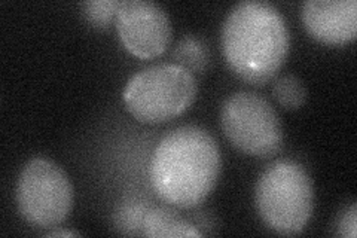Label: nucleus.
I'll return each mask as SVG.
<instances>
[{"label":"nucleus","mask_w":357,"mask_h":238,"mask_svg":"<svg viewBox=\"0 0 357 238\" xmlns=\"http://www.w3.org/2000/svg\"><path fill=\"white\" fill-rule=\"evenodd\" d=\"M220 170V149L213 135L197 126H183L165 134L155 147L149 179L162 201L191 209L213 191Z\"/></svg>","instance_id":"obj_1"},{"label":"nucleus","mask_w":357,"mask_h":238,"mask_svg":"<svg viewBox=\"0 0 357 238\" xmlns=\"http://www.w3.org/2000/svg\"><path fill=\"white\" fill-rule=\"evenodd\" d=\"M220 43L234 75L249 84L264 85L280 70L287 57V22L274 5L244 0L223 21Z\"/></svg>","instance_id":"obj_2"},{"label":"nucleus","mask_w":357,"mask_h":238,"mask_svg":"<svg viewBox=\"0 0 357 238\" xmlns=\"http://www.w3.org/2000/svg\"><path fill=\"white\" fill-rule=\"evenodd\" d=\"M255 204L268 228L282 235L303 232L314 210V186L296 161L278 160L268 165L255 188Z\"/></svg>","instance_id":"obj_3"},{"label":"nucleus","mask_w":357,"mask_h":238,"mask_svg":"<svg viewBox=\"0 0 357 238\" xmlns=\"http://www.w3.org/2000/svg\"><path fill=\"white\" fill-rule=\"evenodd\" d=\"M197 91L192 72L176 63H164L134 75L124 88L122 100L137 121L162 124L191 107Z\"/></svg>","instance_id":"obj_4"},{"label":"nucleus","mask_w":357,"mask_h":238,"mask_svg":"<svg viewBox=\"0 0 357 238\" xmlns=\"http://www.w3.org/2000/svg\"><path fill=\"white\" fill-rule=\"evenodd\" d=\"M220 126L229 143L240 152L270 158L283 146V127L273 105L262 96L238 91L223 101Z\"/></svg>","instance_id":"obj_5"},{"label":"nucleus","mask_w":357,"mask_h":238,"mask_svg":"<svg viewBox=\"0 0 357 238\" xmlns=\"http://www.w3.org/2000/svg\"><path fill=\"white\" fill-rule=\"evenodd\" d=\"M17 207L36 228H55L73 207V186L64 170L47 158H35L22 167L17 184Z\"/></svg>","instance_id":"obj_6"},{"label":"nucleus","mask_w":357,"mask_h":238,"mask_svg":"<svg viewBox=\"0 0 357 238\" xmlns=\"http://www.w3.org/2000/svg\"><path fill=\"white\" fill-rule=\"evenodd\" d=\"M116 30L126 50L139 59H153L170 45L169 14L149 0H124L116 9Z\"/></svg>","instance_id":"obj_7"},{"label":"nucleus","mask_w":357,"mask_h":238,"mask_svg":"<svg viewBox=\"0 0 357 238\" xmlns=\"http://www.w3.org/2000/svg\"><path fill=\"white\" fill-rule=\"evenodd\" d=\"M307 31L319 42L344 45L357 35L356 0H307L303 6Z\"/></svg>","instance_id":"obj_8"},{"label":"nucleus","mask_w":357,"mask_h":238,"mask_svg":"<svg viewBox=\"0 0 357 238\" xmlns=\"http://www.w3.org/2000/svg\"><path fill=\"white\" fill-rule=\"evenodd\" d=\"M143 235L151 238L199 237L201 232L182 216L165 207H149L143 219Z\"/></svg>","instance_id":"obj_9"},{"label":"nucleus","mask_w":357,"mask_h":238,"mask_svg":"<svg viewBox=\"0 0 357 238\" xmlns=\"http://www.w3.org/2000/svg\"><path fill=\"white\" fill-rule=\"evenodd\" d=\"M174 59L177 61L176 64L185 67L186 70L201 73L208 66L210 52L207 45L201 39L195 36H185L177 43L174 50Z\"/></svg>","instance_id":"obj_10"},{"label":"nucleus","mask_w":357,"mask_h":238,"mask_svg":"<svg viewBox=\"0 0 357 238\" xmlns=\"http://www.w3.org/2000/svg\"><path fill=\"white\" fill-rule=\"evenodd\" d=\"M273 96L277 103L287 110H296L305 103L307 88L295 75H284L275 79Z\"/></svg>","instance_id":"obj_11"},{"label":"nucleus","mask_w":357,"mask_h":238,"mask_svg":"<svg viewBox=\"0 0 357 238\" xmlns=\"http://www.w3.org/2000/svg\"><path fill=\"white\" fill-rule=\"evenodd\" d=\"M148 210L142 201L122 202L115 213L116 230L126 235H143V219Z\"/></svg>","instance_id":"obj_12"},{"label":"nucleus","mask_w":357,"mask_h":238,"mask_svg":"<svg viewBox=\"0 0 357 238\" xmlns=\"http://www.w3.org/2000/svg\"><path fill=\"white\" fill-rule=\"evenodd\" d=\"M119 2L116 0H89L84 2L82 10L86 20L96 27H107L116 18V9Z\"/></svg>","instance_id":"obj_13"},{"label":"nucleus","mask_w":357,"mask_h":238,"mask_svg":"<svg viewBox=\"0 0 357 238\" xmlns=\"http://www.w3.org/2000/svg\"><path fill=\"white\" fill-rule=\"evenodd\" d=\"M338 232L345 238H356L357 234V210L356 204H351L349 210H345L338 221Z\"/></svg>","instance_id":"obj_14"},{"label":"nucleus","mask_w":357,"mask_h":238,"mask_svg":"<svg viewBox=\"0 0 357 238\" xmlns=\"http://www.w3.org/2000/svg\"><path fill=\"white\" fill-rule=\"evenodd\" d=\"M77 235L79 234L73 231H52L47 234V237H77Z\"/></svg>","instance_id":"obj_15"}]
</instances>
